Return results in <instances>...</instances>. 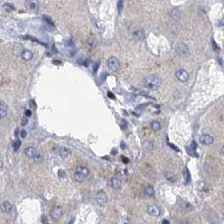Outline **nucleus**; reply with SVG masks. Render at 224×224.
I'll return each instance as SVG.
<instances>
[{
    "mask_svg": "<svg viewBox=\"0 0 224 224\" xmlns=\"http://www.w3.org/2000/svg\"><path fill=\"white\" fill-rule=\"evenodd\" d=\"M179 10L177 9H174L170 11V16L173 19H179Z\"/></svg>",
    "mask_w": 224,
    "mask_h": 224,
    "instance_id": "obj_20",
    "label": "nucleus"
},
{
    "mask_svg": "<svg viewBox=\"0 0 224 224\" xmlns=\"http://www.w3.org/2000/svg\"><path fill=\"white\" fill-rule=\"evenodd\" d=\"M25 154H26L29 158H35V155L37 154L36 150H35V148H33V147L27 148L25 149Z\"/></svg>",
    "mask_w": 224,
    "mask_h": 224,
    "instance_id": "obj_15",
    "label": "nucleus"
},
{
    "mask_svg": "<svg viewBox=\"0 0 224 224\" xmlns=\"http://www.w3.org/2000/svg\"><path fill=\"white\" fill-rule=\"evenodd\" d=\"M58 175H59V177H61V178H64V177L66 176V173L64 172V170L61 169V170H59V172H58Z\"/></svg>",
    "mask_w": 224,
    "mask_h": 224,
    "instance_id": "obj_31",
    "label": "nucleus"
},
{
    "mask_svg": "<svg viewBox=\"0 0 224 224\" xmlns=\"http://www.w3.org/2000/svg\"><path fill=\"white\" fill-rule=\"evenodd\" d=\"M21 58L25 61H30L33 58V53L29 50H23L21 52Z\"/></svg>",
    "mask_w": 224,
    "mask_h": 224,
    "instance_id": "obj_13",
    "label": "nucleus"
},
{
    "mask_svg": "<svg viewBox=\"0 0 224 224\" xmlns=\"http://www.w3.org/2000/svg\"><path fill=\"white\" fill-rule=\"evenodd\" d=\"M182 208L184 210H185V211H191V210L193 209V207L189 202H184L182 204Z\"/></svg>",
    "mask_w": 224,
    "mask_h": 224,
    "instance_id": "obj_21",
    "label": "nucleus"
},
{
    "mask_svg": "<svg viewBox=\"0 0 224 224\" xmlns=\"http://www.w3.org/2000/svg\"><path fill=\"white\" fill-rule=\"evenodd\" d=\"M163 224H170V223H169V222L167 219H164V220H163Z\"/></svg>",
    "mask_w": 224,
    "mask_h": 224,
    "instance_id": "obj_36",
    "label": "nucleus"
},
{
    "mask_svg": "<svg viewBox=\"0 0 224 224\" xmlns=\"http://www.w3.org/2000/svg\"><path fill=\"white\" fill-rule=\"evenodd\" d=\"M176 78L180 82H186L189 78V74L185 69H179L176 72Z\"/></svg>",
    "mask_w": 224,
    "mask_h": 224,
    "instance_id": "obj_8",
    "label": "nucleus"
},
{
    "mask_svg": "<svg viewBox=\"0 0 224 224\" xmlns=\"http://www.w3.org/2000/svg\"><path fill=\"white\" fill-rule=\"evenodd\" d=\"M3 9H4L6 11H9V12H10L11 10L15 9V8H14V5H12V4H9V3H5V4L3 5Z\"/></svg>",
    "mask_w": 224,
    "mask_h": 224,
    "instance_id": "obj_24",
    "label": "nucleus"
},
{
    "mask_svg": "<svg viewBox=\"0 0 224 224\" xmlns=\"http://www.w3.org/2000/svg\"><path fill=\"white\" fill-rule=\"evenodd\" d=\"M151 128H152V130L154 131V132H158V131H160V129H161V124H160V122L156 121V120L152 121V122L151 123Z\"/></svg>",
    "mask_w": 224,
    "mask_h": 224,
    "instance_id": "obj_18",
    "label": "nucleus"
},
{
    "mask_svg": "<svg viewBox=\"0 0 224 224\" xmlns=\"http://www.w3.org/2000/svg\"><path fill=\"white\" fill-rule=\"evenodd\" d=\"M88 44H89L91 47H95L96 41H95L94 39H89V40H88Z\"/></svg>",
    "mask_w": 224,
    "mask_h": 224,
    "instance_id": "obj_26",
    "label": "nucleus"
},
{
    "mask_svg": "<svg viewBox=\"0 0 224 224\" xmlns=\"http://www.w3.org/2000/svg\"><path fill=\"white\" fill-rule=\"evenodd\" d=\"M108 67L111 71H117L120 68V62L117 58L116 57H110L108 60Z\"/></svg>",
    "mask_w": 224,
    "mask_h": 224,
    "instance_id": "obj_4",
    "label": "nucleus"
},
{
    "mask_svg": "<svg viewBox=\"0 0 224 224\" xmlns=\"http://www.w3.org/2000/svg\"><path fill=\"white\" fill-rule=\"evenodd\" d=\"M175 51H176V53L180 56V57H184V56H186L189 52V48L188 46L184 44V43H179L177 44L176 46H175Z\"/></svg>",
    "mask_w": 224,
    "mask_h": 224,
    "instance_id": "obj_5",
    "label": "nucleus"
},
{
    "mask_svg": "<svg viewBox=\"0 0 224 224\" xmlns=\"http://www.w3.org/2000/svg\"><path fill=\"white\" fill-rule=\"evenodd\" d=\"M169 147H171V148H172L173 149L175 150V151H176V152H179V148H178L177 147H175V145H173V144H171V143H169Z\"/></svg>",
    "mask_w": 224,
    "mask_h": 224,
    "instance_id": "obj_32",
    "label": "nucleus"
},
{
    "mask_svg": "<svg viewBox=\"0 0 224 224\" xmlns=\"http://www.w3.org/2000/svg\"><path fill=\"white\" fill-rule=\"evenodd\" d=\"M148 213L152 217H158L161 214V211L158 207L155 205H151L148 207Z\"/></svg>",
    "mask_w": 224,
    "mask_h": 224,
    "instance_id": "obj_9",
    "label": "nucleus"
},
{
    "mask_svg": "<svg viewBox=\"0 0 224 224\" xmlns=\"http://www.w3.org/2000/svg\"><path fill=\"white\" fill-rule=\"evenodd\" d=\"M19 135H20V136H21L22 138H25V137L27 136V132H26L25 130H21L20 132H19Z\"/></svg>",
    "mask_w": 224,
    "mask_h": 224,
    "instance_id": "obj_30",
    "label": "nucleus"
},
{
    "mask_svg": "<svg viewBox=\"0 0 224 224\" xmlns=\"http://www.w3.org/2000/svg\"><path fill=\"white\" fill-rule=\"evenodd\" d=\"M213 142H214L213 136L209 134H204L200 137V142H201L202 145L209 146V145L213 143Z\"/></svg>",
    "mask_w": 224,
    "mask_h": 224,
    "instance_id": "obj_7",
    "label": "nucleus"
},
{
    "mask_svg": "<svg viewBox=\"0 0 224 224\" xmlns=\"http://www.w3.org/2000/svg\"><path fill=\"white\" fill-rule=\"evenodd\" d=\"M145 37L144 31L142 30H136L133 32V38L136 41H142Z\"/></svg>",
    "mask_w": 224,
    "mask_h": 224,
    "instance_id": "obj_12",
    "label": "nucleus"
},
{
    "mask_svg": "<svg viewBox=\"0 0 224 224\" xmlns=\"http://www.w3.org/2000/svg\"><path fill=\"white\" fill-rule=\"evenodd\" d=\"M93 24H94V27L97 29L98 30H102V26H101V24L97 20V19H94V20H93Z\"/></svg>",
    "mask_w": 224,
    "mask_h": 224,
    "instance_id": "obj_22",
    "label": "nucleus"
},
{
    "mask_svg": "<svg viewBox=\"0 0 224 224\" xmlns=\"http://www.w3.org/2000/svg\"><path fill=\"white\" fill-rule=\"evenodd\" d=\"M123 4H124L123 0H119V2H118V10H119V12H121V11H122Z\"/></svg>",
    "mask_w": 224,
    "mask_h": 224,
    "instance_id": "obj_28",
    "label": "nucleus"
},
{
    "mask_svg": "<svg viewBox=\"0 0 224 224\" xmlns=\"http://www.w3.org/2000/svg\"><path fill=\"white\" fill-rule=\"evenodd\" d=\"M51 216L55 219H59L62 216V208L61 207H55L52 211H51Z\"/></svg>",
    "mask_w": 224,
    "mask_h": 224,
    "instance_id": "obj_11",
    "label": "nucleus"
},
{
    "mask_svg": "<svg viewBox=\"0 0 224 224\" xmlns=\"http://www.w3.org/2000/svg\"></svg>",
    "mask_w": 224,
    "mask_h": 224,
    "instance_id": "obj_40",
    "label": "nucleus"
},
{
    "mask_svg": "<svg viewBox=\"0 0 224 224\" xmlns=\"http://www.w3.org/2000/svg\"><path fill=\"white\" fill-rule=\"evenodd\" d=\"M122 160H123V161H124L126 164H127V163H128V161H129V160H128L127 158H126L125 157H123V158H122Z\"/></svg>",
    "mask_w": 224,
    "mask_h": 224,
    "instance_id": "obj_37",
    "label": "nucleus"
},
{
    "mask_svg": "<svg viewBox=\"0 0 224 224\" xmlns=\"http://www.w3.org/2000/svg\"><path fill=\"white\" fill-rule=\"evenodd\" d=\"M25 116H27V117H29L31 116V111H30V110H25Z\"/></svg>",
    "mask_w": 224,
    "mask_h": 224,
    "instance_id": "obj_34",
    "label": "nucleus"
},
{
    "mask_svg": "<svg viewBox=\"0 0 224 224\" xmlns=\"http://www.w3.org/2000/svg\"><path fill=\"white\" fill-rule=\"evenodd\" d=\"M89 176V169L84 166H78L75 169L74 179L76 181L81 183L84 181Z\"/></svg>",
    "mask_w": 224,
    "mask_h": 224,
    "instance_id": "obj_2",
    "label": "nucleus"
},
{
    "mask_svg": "<svg viewBox=\"0 0 224 224\" xmlns=\"http://www.w3.org/2000/svg\"><path fill=\"white\" fill-rule=\"evenodd\" d=\"M144 193L147 195L148 196H152L155 194V191H154V189H153V187L152 185H148L144 189Z\"/></svg>",
    "mask_w": 224,
    "mask_h": 224,
    "instance_id": "obj_17",
    "label": "nucleus"
},
{
    "mask_svg": "<svg viewBox=\"0 0 224 224\" xmlns=\"http://www.w3.org/2000/svg\"><path fill=\"white\" fill-rule=\"evenodd\" d=\"M27 123H28V118H27V116L22 118V120H21V125H22V126H26Z\"/></svg>",
    "mask_w": 224,
    "mask_h": 224,
    "instance_id": "obj_29",
    "label": "nucleus"
},
{
    "mask_svg": "<svg viewBox=\"0 0 224 224\" xmlns=\"http://www.w3.org/2000/svg\"><path fill=\"white\" fill-rule=\"evenodd\" d=\"M25 6L30 11H37L39 9V2L38 0H26Z\"/></svg>",
    "mask_w": 224,
    "mask_h": 224,
    "instance_id": "obj_6",
    "label": "nucleus"
},
{
    "mask_svg": "<svg viewBox=\"0 0 224 224\" xmlns=\"http://www.w3.org/2000/svg\"><path fill=\"white\" fill-rule=\"evenodd\" d=\"M111 184H112V186L114 189L116 190H119L120 188L121 187V185H122V182L121 180L117 178V177H113L111 179Z\"/></svg>",
    "mask_w": 224,
    "mask_h": 224,
    "instance_id": "obj_14",
    "label": "nucleus"
},
{
    "mask_svg": "<svg viewBox=\"0 0 224 224\" xmlns=\"http://www.w3.org/2000/svg\"><path fill=\"white\" fill-rule=\"evenodd\" d=\"M42 223H43V224H49L48 221H47V218L45 217V216H42Z\"/></svg>",
    "mask_w": 224,
    "mask_h": 224,
    "instance_id": "obj_33",
    "label": "nucleus"
},
{
    "mask_svg": "<svg viewBox=\"0 0 224 224\" xmlns=\"http://www.w3.org/2000/svg\"><path fill=\"white\" fill-rule=\"evenodd\" d=\"M162 84V79L158 75H149L144 79V85L151 90H158Z\"/></svg>",
    "mask_w": 224,
    "mask_h": 224,
    "instance_id": "obj_1",
    "label": "nucleus"
},
{
    "mask_svg": "<svg viewBox=\"0 0 224 224\" xmlns=\"http://www.w3.org/2000/svg\"><path fill=\"white\" fill-rule=\"evenodd\" d=\"M144 147L148 150L152 149V142H144Z\"/></svg>",
    "mask_w": 224,
    "mask_h": 224,
    "instance_id": "obj_27",
    "label": "nucleus"
},
{
    "mask_svg": "<svg viewBox=\"0 0 224 224\" xmlns=\"http://www.w3.org/2000/svg\"><path fill=\"white\" fill-rule=\"evenodd\" d=\"M20 145H21V142L19 140H16L15 142L13 143V148H14L15 151H17V150L19 149L20 148Z\"/></svg>",
    "mask_w": 224,
    "mask_h": 224,
    "instance_id": "obj_25",
    "label": "nucleus"
},
{
    "mask_svg": "<svg viewBox=\"0 0 224 224\" xmlns=\"http://www.w3.org/2000/svg\"><path fill=\"white\" fill-rule=\"evenodd\" d=\"M3 165V158L0 157V168H2Z\"/></svg>",
    "mask_w": 224,
    "mask_h": 224,
    "instance_id": "obj_35",
    "label": "nucleus"
},
{
    "mask_svg": "<svg viewBox=\"0 0 224 224\" xmlns=\"http://www.w3.org/2000/svg\"><path fill=\"white\" fill-rule=\"evenodd\" d=\"M0 209L1 211H3V212H4V213H9V212H10L12 209H13V206H12V204L9 202V201H3L2 204H1V206H0Z\"/></svg>",
    "mask_w": 224,
    "mask_h": 224,
    "instance_id": "obj_10",
    "label": "nucleus"
},
{
    "mask_svg": "<svg viewBox=\"0 0 224 224\" xmlns=\"http://www.w3.org/2000/svg\"><path fill=\"white\" fill-rule=\"evenodd\" d=\"M223 154H224V147L223 148Z\"/></svg>",
    "mask_w": 224,
    "mask_h": 224,
    "instance_id": "obj_39",
    "label": "nucleus"
},
{
    "mask_svg": "<svg viewBox=\"0 0 224 224\" xmlns=\"http://www.w3.org/2000/svg\"><path fill=\"white\" fill-rule=\"evenodd\" d=\"M95 198H96V201L100 206H105L108 202V196L103 191H99L95 195Z\"/></svg>",
    "mask_w": 224,
    "mask_h": 224,
    "instance_id": "obj_3",
    "label": "nucleus"
},
{
    "mask_svg": "<svg viewBox=\"0 0 224 224\" xmlns=\"http://www.w3.org/2000/svg\"><path fill=\"white\" fill-rule=\"evenodd\" d=\"M68 154H69V151H68V149L67 148H65V147H61V148H60L59 155L62 159L67 158L68 156Z\"/></svg>",
    "mask_w": 224,
    "mask_h": 224,
    "instance_id": "obj_16",
    "label": "nucleus"
},
{
    "mask_svg": "<svg viewBox=\"0 0 224 224\" xmlns=\"http://www.w3.org/2000/svg\"><path fill=\"white\" fill-rule=\"evenodd\" d=\"M7 115V106L4 105H0V120L4 118Z\"/></svg>",
    "mask_w": 224,
    "mask_h": 224,
    "instance_id": "obj_19",
    "label": "nucleus"
},
{
    "mask_svg": "<svg viewBox=\"0 0 224 224\" xmlns=\"http://www.w3.org/2000/svg\"><path fill=\"white\" fill-rule=\"evenodd\" d=\"M183 173H184V176H185V182H186V184H188V183L191 181V175H190V173H189V171H188L187 169H185Z\"/></svg>",
    "mask_w": 224,
    "mask_h": 224,
    "instance_id": "obj_23",
    "label": "nucleus"
},
{
    "mask_svg": "<svg viewBox=\"0 0 224 224\" xmlns=\"http://www.w3.org/2000/svg\"><path fill=\"white\" fill-rule=\"evenodd\" d=\"M108 95H109V97H110V98H114V96H113V95L111 94V93H110V92L108 93Z\"/></svg>",
    "mask_w": 224,
    "mask_h": 224,
    "instance_id": "obj_38",
    "label": "nucleus"
}]
</instances>
